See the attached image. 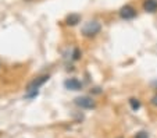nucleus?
Wrapping results in <instances>:
<instances>
[{
	"instance_id": "obj_1",
	"label": "nucleus",
	"mask_w": 157,
	"mask_h": 138,
	"mask_svg": "<svg viewBox=\"0 0 157 138\" xmlns=\"http://www.w3.org/2000/svg\"><path fill=\"white\" fill-rule=\"evenodd\" d=\"M48 80H49V75H43V77H39V78H36L35 81L31 82L29 87H28V92H27L28 98H33V96L38 95V89L40 88V85H43Z\"/></svg>"
},
{
	"instance_id": "obj_2",
	"label": "nucleus",
	"mask_w": 157,
	"mask_h": 138,
	"mask_svg": "<svg viewBox=\"0 0 157 138\" xmlns=\"http://www.w3.org/2000/svg\"><path fill=\"white\" fill-rule=\"evenodd\" d=\"M101 30V25L96 21H89L85 27L82 28V34L85 36H95L96 34H99Z\"/></svg>"
},
{
	"instance_id": "obj_3",
	"label": "nucleus",
	"mask_w": 157,
	"mask_h": 138,
	"mask_svg": "<svg viewBox=\"0 0 157 138\" xmlns=\"http://www.w3.org/2000/svg\"><path fill=\"white\" fill-rule=\"evenodd\" d=\"M75 103H77L79 108H83V109L95 108V102H93V99L92 98H89V96H81V98H77V99H75Z\"/></svg>"
},
{
	"instance_id": "obj_4",
	"label": "nucleus",
	"mask_w": 157,
	"mask_h": 138,
	"mask_svg": "<svg viewBox=\"0 0 157 138\" xmlns=\"http://www.w3.org/2000/svg\"><path fill=\"white\" fill-rule=\"evenodd\" d=\"M135 15H136V11L131 6H124L120 10V17L124 18V20H131V18H133Z\"/></svg>"
},
{
	"instance_id": "obj_5",
	"label": "nucleus",
	"mask_w": 157,
	"mask_h": 138,
	"mask_svg": "<svg viewBox=\"0 0 157 138\" xmlns=\"http://www.w3.org/2000/svg\"><path fill=\"white\" fill-rule=\"evenodd\" d=\"M64 85L67 89H71V91H79L81 88H82V82L78 81L77 78H70V80H67V81L64 82Z\"/></svg>"
},
{
	"instance_id": "obj_6",
	"label": "nucleus",
	"mask_w": 157,
	"mask_h": 138,
	"mask_svg": "<svg viewBox=\"0 0 157 138\" xmlns=\"http://www.w3.org/2000/svg\"><path fill=\"white\" fill-rule=\"evenodd\" d=\"M143 9L149 13H154L157 10V0H145Z\"/></svg>"
},
{
	"instance_id": "obj_7",
	"label": "nucleus",
	"mask_w": 157,
	"mask_h": 138,
	"mask_svg": "<svg viewBox=\"0 0 157 138\" xmlns=\"http://www.w3.org/2000/svg\"><path fill=\"white\" fill-rule=\"evenodd\" d=\"M79 15H77V14H71L68 18H67V22H68L70 25H75L77 22H79Z\"/></svg>"
},
{
	"instance_id": "obj_8",
	"label": "nucleus",
	"mask_w": 157,
	"mask_h": 138,
	"mask_svg": "<svg viewBox=\"0 0 157 138\" xmlns=\"http://www.w3.org/2000/svg\"><path fill=\"white\" fill-rule=\"evenodd\" d=\"M129 105H131V108H132V110H138V109L140 108V102L138 99H135V98L129 99Z\"/></svg>"
},
{
	"instance_id": "obj_9",
	"label": "nucleus",
	"mask_w": 157,
	"mask_h": 138,
	"mask_svg": "<svg viewBox=\"0 0 157 138\" xmlns=\"http://www.w3.org/2000/svg\"><path fill=\"white\" fill-rule=\"evenodd\" d=\"M135 138H149V134L146 131H140L135 135Z\"/></svg>"
},
{
	"instance_id": "obj_10",
	"label": "nucleus",
	"mask_w": 157,
	"mask_h": 138,
	"mask_svg": "<svg viewBox=\"0 0 157 138\" xmlns=\"http://www.w3.org/2000/svg\"><path fill=\"white\" fill-rule=\"evenodd\" d=\"M151 103H153L154 106H157V95H154L153 98H151Z\"/></svg>"
}]
</instances>
